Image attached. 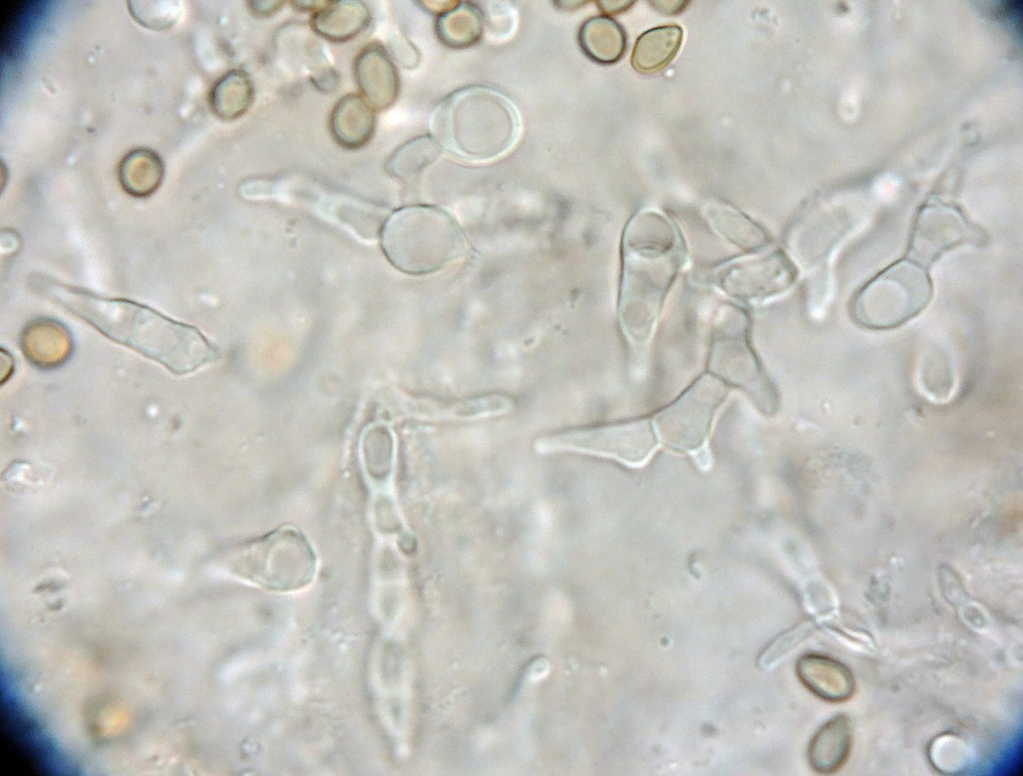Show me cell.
<instances>
[{"instance_id":"obj_13","label":"cell","mask_w":1023,"mask_h":776,"mask_svg":"<svg viewBox=\"0 0 1023 776\" xmlns=\"http://www.w3.org/2000/svg\"><path fill=\"white\" fill-rule=\"evenodd\" d=\"M370 21V8L362 1H322L312 12L310 26L320 37L342 43L357 37Z\"/></svg>"},{"instance_id":"obj_26","label":"cell","mask_w":1023,"mask_h":776,"mask_svg":"<svg viewBox=\"0 0 1023 776\" xmlns=\"http://www.w3.org/2000/svg\"><path fill=\"white\" fill-rule=\"evenodd\" d=\"M656 3L658 4L654 5V7L659 8V11L665 14L677 13L683 8L684 6L683 4H685L684 1L680 2L673 1V4H670L671 2L667 1H665L666 4H662L660 1Z\"/></svg>"},{"instance_id":"obj_1","label":"cell","mask_w":1023,"mask_h":776,"mask_svg":"<svg viewBox=\"0 0 1023 776\" xmlns=\"http://www.w3.org/2000/svg\"><path fill=\"white\" fill-rule=\"evenodd\" d=\"M32 283L40 295L104 337L175 375L192 373L218 357L216 347L199 329L146 305L101 296L46 276H37Z\"/></svg>"},{"instance_id":"obj_24","label":"cell","mask_w":1023,"mask_h":776,"mask_svg":"<svg viewBox=\"0 0 1023 776\" xmlns=\"http://www.w3.org/2000/svg\"><path fill=\"white\" fill-rule=\"evenodd\" d=\"M249 10L252 14L258 17H267L277 12L282 6L283 1H250Z\"/></svg>"},{"instance_id":"obj_12","label":"cell","mask_w":1023,"mask_h":776,"mask_svg":"<svg viewBox=\"0 0 1023 776\" xmlns=\"http://www.w3.org/2000/svg\"><path fill=\"white\" fill-rule=\"evenodd\" d=\"M375 112L361 95L351 93L343 96L335 103L329 116L332 138L345 149L365 146L375 131Z\"/></svg>"},{"instance_id":"obj_7","label":"cell","mask_w":1023,"mask_h":776,"mask_svg":"<svg viewBox=\"0 0 1023 776\" xmlns=\"http://www.w3.org/2000/svg\"><path fill=\"white\" fill-rule=\"evenodd\" d=\"M658 444L653 423L640 419L546 435L536 442V450L541 453L598 455L628 465H639L652 455Z\"/></svg>"},{"instance_id":"obj_9","label":"cell","mask_w":1023,"mask_h":776,"mask_svg":"<svg viewBox=\"0 0 1023 776\" xmlns=\"http://www.w3.org/2000/svg\"><path fill=\"white\" fill-rule=\"evenodd\" d=\"M733 259L712 272V282L730 297L744 303H758L789 290L798 270L778 249H761Z\"/></svg>"},{"instance_id":"obj_3","label":"cell","mask_w":1023,"mask_h":776,"mask_svg":"<svg viewBox=\"0 0 1023 776\" xmlns=\"http://www.w3.org/2000/svg\"><path fill=\"white\" fill-rule=\"evenodd\" d=\"M431 136L442 149L469 162H488L505 155L520 134L519 114L500 92L484 87L459 89L433 110Z\"/></svg>"},{"instance_id":"obj_22","label":"cell","mask_w":1023,"mask_h":776,"mask_svg":"<svg viewBox=\"0 0 1023 776\" xmlns=\"http://www.w3.org/2000/svg\"><path fill=\"white\" fill-rule=\"evenodd\" d=\"M127 7L136 22L151 30L171 28L182 10L181 1L176 0H130Z\"/></svg>"},{"instance_id":"obj_21","label":"cell","mask_w":1023,"mask_h":776,"mask_svg":"<svg viewBox=\"0 0 1023 776\" xmlns=\"http://www.w3.org/2000/svg\"><path fill=\"white\" fill-rule=\"evenodd\" d=\"M441 151V146L432 136H418L402 144L390 155L386 169L395 178L412 180L434 163Z\"/></svg>"},{"instance_id":"obj_19","label":"cell","mask_w":1023,"mask_h":776,"mask_svg":"<svg viewBox=\"0 0 1023 776\" xmlns=\"http://www.w3.org/2000/svg\"><path fill=\"white\" fill-rule=\"evenodd\" d=\"M254 88L249 74L232 69L214 82L209 92V105L213 114L224 121L244 115L250 108Z\"/></svg>"},{"instance_id":"obj_25","label":"cell","mask_w":1023,"mask_h":776,"mask_svg":"<svg viewBox=\"0 0 1023 776\" xmlns=\"http://www.w3.org/2000/svg\"><path fill=\"white\" fill-rule=\"evenodd\" d=\"M599 8L606 13H619L627 9L631 3L630 1H600Z\"/></svg>"},{"instance_id":"obj_17","label":"cell","mask_w":1023,"mask_h":776,"mask_svg":"<svg viewBox=\"0 0 1023 776\" xmlns=\"http://www.w3.org/2000/svg\"><path fill=\"white\" fill-rule=\"evenodd\" d=\"M578 42L582 51L593 61L612 64L626 50V35L618 22L608 16H594L579 29Z\"/></svg>"},{"instance_id":"obj_10","label":"cell","mask_w":1023,"mask_h":776,"mask_svg":"<svg viewBox=\"0 0 1023 776\" xmlns=\"http://www.w3.org/2000/svg\"><path fill=\"white\" fill-rule=\"evenodd\" d=\"M353 69L360 95L375 111L386 110L395 103L400 88L399 75L382 44L365 45L356 55Z\"/></svg>"},{"instance_id":"obj_23","label":"cell","mask_w":1023,"mask_h":776,"mask_svg":"<svg viewBox=\"0 0 1023 776\" xmlns=\"http://www.w3.org/2000/svg\"><path fill=\"white\" fill-rule=\"evenodd\" d=\"M930 358L931 360L928 357V362L922 368L920 374L921 383L927 394L931 395V397L936 400H944L951 394L953 388L954 382L951 366L941 355L936 356V360L933 356Z\"/></svg>"},{"instance_id":"obj_11","label":"cell","mask_w":1023,"mask_h":776,"mask_svg":"<svg viewBox=\"0 0 1023 776\" xmlns=\"http://www.w3.org/2000/svg\"><path fill=\"white\" fill-rule=\"evenodd\" d=\"M796 673L808 690L825 701L843 702L854 694L855 680L851 671L826 655H803L796 664Z\"/></svg>"},{"instance_id":"obj_15","label":"cell","mask_w":1023,"mask_h":776,"mask_svg":"<svg viewBox=\"0 0 1023 776\" xmlns=\"http://www.w3.org/2000/svg\"><path fill=\"white\" fill-rule=\"evenodd\" d=\"M705 216L714 232L743 250L756 252L767 248L770 243L761 226L730 205L710 203L705 209Z\"/></svg>"},{"instance_id":"obj_2","label":"cell","mask_w":1023,"mask_h":776,"mask_svg":"<svg viewBox=\"0 0 1023 776\" xmlns=\"http://www.w3.org/2000/svg\"><path fill=\"white\" fill-rule=\"evenodd\" d=\"M681 235L655 211L635 214L625 227L621 248L619 319L632 346L646 345L669 289L683 263Z\"/></svg>"},{"instance_id":"obj_4","label":"cell","mask_w":1023,"mask_h":776,"mask_svg":"<svg viewBox=\"0 0 1023 776\" xmlns=\"http://www.w3.org/2000/svg\"><path fill=\"white\" fill-rule=\"evenodd\" d=\"M380 247L387 261L409 275L434 273L459 257L464 234L444 210L414 204L394 210L380 230Z\"/></svg>"},{"instance_id":"obj_16","label":"cell","mask_w":1023,"mask_h":776,"mask_svg":"<svg viewBox=\"0 0 1023 776\" xmlns=\"http://www.w3.org/2000/svg\"><path fill=\"white\" fill-rule=\"evenodd\" d=\"M683 38L680 26L663 25L641 34L635 42L631 63L645 74L665 68L678 53Z\"/></svg>"},{"instance_id":"obj_18","label":"cell","mask_w":1023,"mask_h":776,"mask_svg":"<svg viewBox=\"0 0 1023 776\" xmlns=\"http://www.w3.org/2000/svg\"><path fill=\"white\" fill-rule=\"evenodd\" d=\"M164 176L161 157L152 149L135 148L120 160L118 178L122 188L134 197H146L160 186Z\"/></svg>"},{"instance_id":"obj_20","label":"cell","mask_w":1023,"mask_h":776,"mask_svg":"<svg viewBox=\"0 0 1023 776\" xmlns=\"http://www.w3.org/2000/svg\"><path fill=\"white\" fill-rule=\"evenodd\" d=\"M484 17L481 10L469 2H457L439 14L436 33L440 41L455 49L475 45L482 37Z\"/></svg>"},{"instance_id":"obj_6","label":"cell","mask_w":1023,"mask_h":776,"mask_svg":"<svg viewBox=\"0 0 1023 776\" xmlns=\"http://www.w3.org/2000/svg\"><path fill=\"white\" fill-rule=\"evenodd\" d=\"M749 320L741 309L725 306L714 322L708 368L711 375L744 390L765 414L775 412V389L749 343Z\"/></svg>"},{"instance_id":"obj_14","label":"cell","mask_w":1023,"mask_h":776,"mask_svg":"<svg viewBox=\"0 0 1023 776\" xmlns=\"http://www.w3.org/2000/svg\"><path fill=\"white\" fill-rule=\"evenodd\" d=\"M852 745L850 720L838 715L825 723L812 738L808 760L818 773H834L846 762Z\"/></svg>"},{"instance_id":"obj_8","label":"cell","mask_w":1023,"mask_h":776,"mask_svg":"<svg viewBox=\"0 0 1023 776\" xmlns=\"http://www.w3.org/2000/svg\"><path fill=\"white\" fill-rule=\"evenodd\" d=\"M727 391L726 384L716 377L701 376L654 416L652 423L659 442L683 452L701 448Z\"/></svg>"},{"instance_id":"obj_5","label":"cell","mask_w":1023,"mask_h":776,"mask_svg":"<svg viewBox=\"0 0 1023 776\" xmlns=\"http://www.w3.org/2000/svg\"><path fill=\"white\" fill-rule=\"evenodd\" d=\"M932 296L928 268L905 257L887 266L857 291L850 313L863 328L893 329L921 313Z\"/></svg>"}]
</instances>
